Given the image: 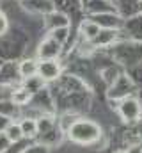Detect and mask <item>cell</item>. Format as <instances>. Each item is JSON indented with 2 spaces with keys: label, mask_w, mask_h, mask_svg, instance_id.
Instances as JSON below:
<instances>
[{
  "label": "cell",
  "mask_w": 142,
  "mask_h": 153,
  "mask_svg": "<svg viewBox=\"0 0 142 153\" xmlns=\"http://www.w3.org/2000/svg\"><path fill=\"white\" fill-rule=\"evenodd\" d=\"M37 75L41 76L44 82L57 80L61 76V64L57 59H48V61H39L37 62Z\"/></svg>",
  "instance_id": "277c9868"
},
{
  "label": "cell",
  "mask_w": 142,
  "mask_h": 153,
  "mask_svg": "<svg viewBox=\"0 0 142 153\" xmlns=\"http://www.w3.org/2000/svg\"><path fill=\"white\" fill-rule=\"evenodd\" d=\"M115 153H126V152H115Z\"/></svg>",
  "instance_id": "2e32d148"
},
{
  "label": "cell",
  "mask_w": 142,
  "mask_h": 153,
  "mask_svg": "<svg viewBox=\"0 0 142 153\" xmlns=\"http://www.w3.org/2000/svg\"><path fill=\"white\" fill-rule=\"evenodd\" d=\"M30 98H32V94L25 89V87H21V89H16V91H13V96H11V102L16 105V107H23V105H27L29 102H30Z\"/></svg>",
  "instance_id": "8992f818"
},
{
  "label": "cell",
  "mask_w": 142,
  "mask_h": 153,
  "mask_svg": "<svg viewBox=\"0 0 142 153\" xmlns=\"http://www.w3.org/2000/svg\"><path fill=\"white\" fill-rule=\"evenodd\" d=\"M23 87H25L30 94H34V93H37V91H43V87H44V80H43L39 75L27 76V78L23 80Z\"/></svg>",
  "instance_id": "5b68a950"
},
{
  "label": "cell",
  "mask_w": 142,
  "mask_h": 153,
  "mask_svg": "<svg viewBox=\"0 0 142 153\" xmlns=\"http://www.w3.org/2000/svg\"><path fill=\"white\" fill-rule=\"evenodd\" d=\"M5 135H7V139H9L11 143H18V141H21V139H23V134H21V126H20V123H11V125H7V128H5Z\"/></svg>",
  "instance_id": "30bf717a"
},
{
  "label": "cell",
  "mask_w": 142,
  "mask_h": 153,
  "mask_svg": "<svg viewBox=\"0 0 142 153\" xmlns=\"http://www.w3.org/2000/svg\"><path fill=\"white\" fill-rule=\"evenodd\" d=\"M9 144H11V141L7 139L5 132H4V134H0V153H2V152H5V150L9 148Z\"/></svg>",
  "instance_id": "5bb4252c"
},
{
  "label": "cell",
  "mask_w": 142,
  "mask_h": 153,
  "mask_svg": "<svg viewBox=\"0 0 142 153\" xmlns=\"http://www.w3.org/2000/svg\"><path fill=\"white\" fill-rule=\"evenodd\" d=\"M50 23H53V29H55V30H57V29H68V25H70L68 18H66L64 14H61V13H53V14L50 16Z\"/></svg>",
  "instance_id": "8fae6325"
},
{
  "label": "cell",
  "mask_w": 142,
  "mask_h": 153,
  "mask_svg": "<svg viewBox=\"0 0 142 153\" xmlns=\"http://www.w3.org/2000/svg\"><path fill=\"white\" fill-rule=\"evenodd\" d=\"M126 153H142V148H141V146H132Z\"/></svg>",
  "instance_id": "9a60e30c"
},
{
  "label": "cell",
  "mask_w": 142,
  "mask_h": 153,
  "mask_svg": "<svg viewBox=\"0 0 142 153\" xmlns=\"http://www.w3.org/2000/svg\"><path fill=\"white\" fill-rule=\"evenodd\" d=\"M82 36L87 39V41H92V39L96 38L100 32H101V27L96 23V22H85L84 25H82Z\"/></svg>",
  "instance_id": "9c48e42d"
},
{
  "label": "cell",
  "mask_w": 142,
  "mask_h": 153,
  "mask_svg": "<svg viewBox=\"0 0 142 153\" xmlns=\"http://www.w3.org/2000/svg\"><path fill=\"white\" fill-rule=\"evenodd\" d=\"M66 132H68V137L76 144H91V143L98 141L101 135L100 125H96L94 121H89V119L73 121Z\"/></svg>",
  "instance_id": "6da1fadb"
},
{
  "label": "cell",
  "mask_w": 142,
  "mask_h": 153,
  "mask_svg": "<svg viewBox=\"0 0 142 153\" xmlns=\"http://www.w3.org/2000/svg\"><path fill=\"white\" fill-rule=\"evenodd\" d=\"M20 126H21V134H23V137H36L37 132H39V128H37V121L32 119V117H25V119L20 123Z\"/></svg>",
  "instance_id": "ba28073f"
},
{
  "label": "cell",
  "mask_w": 142,
  "mask_h": 153,
  "mask_svg": "<svg viewBox=\"0 0 142 153\" xmlns=\"http://www.w3.org/2000/svg\"><path fill=\"white\" fill-rule=\"evenodd\" d=\"M37 62L36 59H25L20 62V75L23 78L27 76H32V75H37Z\"/></svg>",
  "instance_id": "52a82bcc"
},
{
  "label": "cell",
  "mask_w": 142,
  "mask_h": 153,
  "mask_svg": "<svg viewBox=\"0 0 142 153\" xmlns=\"http://www.w3.org/2000/svg\"><path fill=\"white\" fill-rule=\"evenodd\" d=\"M142 114V105L137 98H124L119 105V116L124 119V121H137Z\"/></svg>",
  "instance_id": "7a4b0ae2"
},
{
  "label": "cell",
  "mask_w": 142,
  "mask_h": 153,
  "mask_svg": "<svg viewBox=\"0 0 142 153\" xmlns=\"http://www.w3.org/2000/svg\"><path fill=\"white\" fill-rule=\"evenodd\" d=\"M114 38H115V34H114L112 30H106V32H100L96 38L92 39V43H94V45H108Z\"/></svg>",
  "instance_id": "7c38bea8"
},
{
  "label": "cell",
  "mask_w": 142,
  "mask_h": 153,
  "mask_svg": "<svg viewBox=\"0 0 142 153\" xmlns=\"http://www.w3.org/2000/svg\"><path fill=\"white\" fill-rule=\"evenodd\" d=\"M9 29V22H7V16L4 11H0V36L5 34V30Z\"/></svg>",
  "instance_id": "4fadbf2b"
},
{
  "label": "cell",
  "mask_w": 142,
  "mask_h": 153,
  "mask_svg": "<svg viewBox=\"0 0 142 153\" xmlns=\"http://www.w3.org/2000/svg\"><path fill=\"white\" fill-rule=\"evenodd\" d=\"M62 43L55 38H46L37 48V57L39 61H48V59H57L61 53Z\"/></svg>",
  "instance_id": "3957f363"
}]
</instances>
